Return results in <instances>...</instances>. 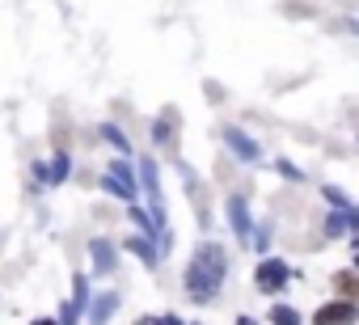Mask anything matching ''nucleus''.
Returning a JSON list of instances; mask_svg holds the SVG:
<instances>
[{"label":"nucleus","mask_w":359,"mask_h":325,"mask_svg":"<svg viewBox=\"0 0 359 325\" xmlns=\"http://www.w3.org/2000/svg\"><path fill=\"white\" fill-rule=\"evenodd\" d=\"M346 30H355V34H359V22H346Z\"/></svg>","instance_id":"obj_22"},{"label":"nucleus","mask_w":359,"mask_h":325,"mask_svg":"<svg viewBox=\"0 0 359 325\" xmlns=\"http://www.w3.org/2000/svg\"><path fill=\"white\" fill-rule=\"evenodd\" d=\"M30 325H60V321H47V317H39V321H30Z\"/></svg>","instance_id":"obj_21"},{"label":"nucleus","mask_w":359,"mask_h":325,"mask_svg":"<svg viewBox=\"0 0 359 325\" xmlns=\"http://www.w3.org/2000/svg\"><path fill=\"white\" fill-rule=\"evenodd\" d=\"M287 283H292V266H287L283 258H262V262H258L254 287H258L262 296H275V291H283Z\"/></svg>","instance_id":"obj_2"},{"label":"nucleus","mask_w":359,"mask_h":325,"mask_svg":"<svg viewBox=\"0 0 359 325\" xmlns=\"http://www.w3.org/2000/svg\"><path fill=\"white\" fill-rule=\"evenodd\" d=\"M123 245H127V249H131V254H135V258H140L144 266H156V262H161V249H156V237H148V233H131V237H127Z\"/></svg>","instance_id":"obj_8"},{"label":"nucleus","mask_w":359,"mask_h":325,"mask_svg":"<svg viewBox=\"0 0 359 325\" xmlns=\"http://www.w3.org/2000/svg\"><path fill=\"white\" fill-rule=\"evenodd\" d=\"M359 321V304L355 300H330L313 312V325H355Z\"/></svg>","instance_id":"obj_4"},{"label":"nucleus","mask_w":359,"mask_h":325,"mask_svg":"<svg viewBox=\"0 0 359 325\" xmlns=\"http://www.w3.org/2000/svg\"><path fill=\"white\" fill-rule=\"evenodd\" d=\"M30 174H34L43 186H51V165H47V160H34V165H30Z\"/></svg>","instance_id":"obj_18"},{"label":"nucleus","mask_w":359,"mask_h":325,"mask_svg":"<svg viewBox=\"0 0 359 325\" xmlns=\"http://www.w3.org/2000/svg\"><path fill=\"white\" fill-rule=\"evenodd\" d=\"M173 135H177V114H161L156 123H152V139H156V148H169L173 144Z\"/></svg>","instance_id":"obj_11"},{"label":"nucleus","mask_w":359,"mask_h":325,"mask_svg":"<svg viewBox=\"0 0 359 325\" xmlns=\"http://www.w3.org/2000/svg\"><path fill=\"white\" fill-rule=\"evenodd\" d=\"M224 144H229V152H233L237 160H250V165H258V160H262V144L250 139L241 127H224Z\"/></svg>","instance_id":"obj_5"},{"label":"nucleus","mask_w":359,"mask_h":325,"mask_svg":"<svg viewBox=\"0 0 359 325\" xmlns=\"http://www.w3.org/2000/svg\"><path fill=\"white\" fill-rule=\"evenodd\" d=\"M68 174H72V160H68V152L60 148V152H55V160H51V186L68 182Z\"/></svg>","instance_id":"obj_13"},{"label":"nucleus","mask_w":359,"mask_h":325,"mask_svg":"<svg viewBox=\"0 0 359 325\" xmlns=\"http://www.w3.org/2000/svg\"><path fill=\"white\" fill-rule=\"evenodd\" d=\"M237 325H258V321L254 317H237Z\"/></svg>","instance_id":"obj_20"},{"label":"nucleus","mask_w":359,"mask_h":325,"mask_svg":"<svg viewBox=\"0 0 359 325\" xmlns=\"http://www.w3.org/2000/svg\"><path fill=\"white\" fill-rule=\"evenodd\" d=\"M229 224H233L237 241H250L254 237V220H250V207H245L241 195H229Z\"/></svg>","instance_id":"obj_6"},{"label":"nucleus","mask_w":359,"mask_h":325,"mask_svg":"<svg viewBox=\"0 0 359 325\" xmlns=\"http://www.w3.org/2000/svg\"><path fill=\"white\" fill-rule=\"evenodd\" d=\"M271 325H300V312L292 304H275L271 308Z\"/></svg>","instance_id":"obj_15"},{"label":"nucleus","mask_w":359,"mask_h":325,"mask_svg":"<svg viewBox=\"0 0 359 325\" xmlns=\"http://www.w3.org/2000/svg\"><path fill=\"white\" fill-rule=\"evenodd\" d=\"M85 304H89V279H85V275H76V279H72V300L64 304V317H60V325H76Z\"/></svg>","instance_id":"obj_7"},{"label":"nucleus","mask_w":359,"mask_h":325,"mask_svg":"<svg viewBox=\"0 0 359 325\" xmlns=\"http://www.w3.org/2000/svg\"><path fill=\"white\" fill-rule=\"evenodd\" d=\"M97 131H102V139H106V144H114V148H118V156H131V152H135V148H131V139H127L114 123H102Z\"/></svg>","instance_id":"obj_12"},{"label":"nucleus","mask_w":359,"mask_h":325,"mask_svg":"<svg viewBox=\"0 0 359 325\" xmlns=\"http://www.w3.org/2000/svg\"><path fill=\"white\" fill-rule=\"evenodd\" d=\"M102 191H110V195L135 203V170L127 165V156L110 160V170H106V178H102Z\"/></svg>","instance_id":"obj_3"},{"label":"nucleus","mask_w":359,"mask_h":325,"mask_svg":"<svg viewBox=\"0 0 359 325\" xmlns=\"http://www.w3.org/2000/svg\"><path fill=\"white\" fill-rule=\"evenodd\" d=\"M275 170H279V174H283L287 182H304V174H300V170L292 165V160H275Z\"/></svg>","instance_id":"obj_17"},{"label":"nucleus","mask_w":359,"mask_h":325,"mask_svg":"<svg viewBox=\"0 0 359 325\" xmlns=\"http://www.w3.org/2000/svg\"><path fill=\"white\" fill-rule=\"evenodd\" d=\"M152 325H182V321H177V317H173V312H169V317H156V321H152Z\"/></svg>","instance_id":"obj_19"},{"label":"nucleus","mask_w":359,"mask_h":325,"mask_svg":"<svg viewBox=\"0 0 359 325\" xmlns=\"http://www.w3.org/2000/svg\"><path fill=\"white\" fill-rule=\"evenodd\" d=\"M89 258H93V270H102V275H114V266H118V254H114L110 241H93Z\"/></svg>","instance_id":"obj_10"},{"label":"nucleus","mask_w":359,"mask_h":325,"mask_svg":"<svg viewBox=\"0 0 359 325\" xmlns=\"http://www.w3.org/2000/svg\"><path fill=\"white\" fill-rule=\"evenodd\" d=\"M355 266H359V237H355Z\"/></svg>","instance_id":"obj_23"},{"label":"nucleus","mask_w":359,"mask_h":325,"mask_svg":"<svg viewBox=\"0 0 359 325\" xmlns=\"http://www.w3.org/2000/svg\"><path fill=\"white\" fill-rule=\"evenodd\" d=\"M118 291H102V296H93L89 300V325H106L110 317H114V308H118Z\"/></svg>","instance_id":"obj_9"},{"label":"nucleus","mask_w":359,"mask_h":325,"mask_svg":"<svg viewBox=\"0 0 359 325\" xmlns=\"http://www.w3.org/2000/svg\"><path fill=\"white\" fill-rule=\"evenodd\" d=\"M334 291H338V296H359V275H355V270L334 275Z\"/></svg>","instance_id":"obj_14"},{"label":"nucleus","mask_w":359,"mask_h":325,"mask_svg":"<svg viewBox=\"0 0 359 325\" xmlns=\"http://www.w3.org/2000/svg\"><path fill=\"white\" fill-rule=\"evenodd\" d=\"M254 249H258V254L271 249V224H258V228H254Z\"/></svg>","instance_id":"obj_16"},{"label":"nucleus","mask_w":359,"mask_h":325,"mask_svg":"<svg viewBox=\"0 0 359 325\" xmlns=\"http://www.w3.org/2000/svg\"><path fill=\"white\" fill-rule=\"evenodd\" d=\"M182 279H187V296L195 304H212L220 296L224 279H229V254H224V245L220 241H203L195 249V258H191V266H187Z\"/></svg>","instance_id":"obj_1"}]
</instances>
